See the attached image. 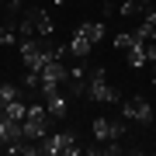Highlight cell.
Listing matches in <instances>:
<instances>
[{
    "label": "cell",
    "instance_id": "obj_1",
    "mask_svg": "<svg viewBox=\"0 0 156 156\" xmlns=\"http://www.w3.org/2000/svg\"><path fill=\"white\" fill-rule=\"evenodd\" d=\"M87 97L90 101H101V104H122V94H118V87L108 83L104 66H94L87 73Z\"/></svg>",
    "mask_w": 156,
    "mask_h": 156
},
{
    "label": "cell",
    "instance_id": "obj_2",
    "mask_svg": "<svg viewBox=\"0 0 156 156\" xmlns=\"http://www.w3.org/2000/svg\"><path fill=\"white\" fill-rule=\"evenodd\" d=\"M49 122H52V115L45 111V104H28V115H24V122H21L24 142H38V139H45Z\"/></svg>",
    "mask_w": 156,
    "mask_h": 156
},
{
    "label": "cell",
    "instance_id": "obj_3",
    "mask_svg": "<svg viewBox=\"0 0 156 156\" xmlns=\"http://www.w3.org/2000/svg\"><path fill=\"white\" fill-rule=\"evenodd\" d=\"M42 153H49V156H76V153H80V139H76L73 132H56V135H45Z\"/></svg>",
    "mask_w": 156,
    "mask_h": 156
},
{
    "label": "cell",
    "instance_id": "obj_4",
    "mask_svg": "<svg viewBox=\"0 0 156 156\" xmlns=\"http://www.w3.org/2000/svg\"><path fill=\"white\" fill-rule=\"evenodd\" d=\"M52 31H56V24H52V17L45 11H24L21 28H17L21 38H28V35H52Z\"/></svg>",
    "mask_w": 156,
    "mask_h": 156
},
{
    "label": "cell",
    "instance_id": "obj_5",
    "mask_svg": "<svg viewBox=\"0 0 156 156\" xmlns=\"http://www.w3.org/2000/svg\"><path fill=\"white\" fill-rule=\"evenodd\" d=\"M122 118L139 122V125H149V122H153V104H149L146 97H125V101H122Z\"/></svg>",
    "mask_w": 156,
    "mask_h": 156
},
{
    "label": "cell",
    "instance_id": "obj_6",
    "mask_svg": "<svg viewBox=\"0 0 156 156\" xmlns=\"http://www.w3.org/2000/svg\"><path fill=\"white\" fill-rule=\"evenodd\" d=\"M128 122L122 118H94V139L97 142H111V139H122Z\"/></svg>",
    "mask_w": 156,
    "mask_h": 156
},
{
    "label": "cell",
    "instance_id": "obj_7",
    "mask_svg": "<svg viewBox=\"0 0 156 156\" xmlns=\"http://www.w3.org/2000/svg\"><path fill=\"white\" fill-rule=\"evenodd\" d=\"M45 111H49L52 118H66L69 115V94H66V87L45 97Z\"/></svg>",
    "mask_w": 156,
    "mask_h": 156
},
{
    "label": "cell",
    "instance_id": "obj_8",
    "mask_svg": "<svg viewBox=\"0 0 156 156\" xmlns=\"http://www.w3.org/2000/svg\"><path fill=\"white\" fill-rule=\"evenodd\" d=\"M24 139V132H21V122H14V118H0V146H14V142H21Z\"/></svg>",
    "mask_w": 156,
    "mask_h": 156
},
{
    "label": "cell",
    "instance_id": "obj_9",
    "mask_svg": "<svg viewBox=\"0 0 156 156\" xmlns=\"http://www.w3.org/2000/svg\"><path fill=\"white\" fill-rule=\"evenodd\" d=\"M66 45H69V56H73V59H87V56H90V49H94V42H90L80 28L73 31V38H69Z\"/></svg>",
    "mask_w": 156,
    "mask_h": 156
},
{
    "label": "cell",
    "instance_id": "obj_10",
    "mask_svg": "<svg viewBox=\"0 0 156 156\" xmlns=\"http://www.w3.org/2000/svg\"><path fill=\"white\" fill-rule=\"evenodd\" d=\"M80 31H83L87 38L97 45V42H101V38L108 35V24H104V17H101V21H83V24H80Z\"/></svg>",
    "mask_w": 156,
    "mask_h": 156
},
{
    "label": "cell",
    "instance_id": "obj_11",
    "mask_svg": "<svg viewBox=\"0 0 156 156\" xmlns=\"http://www.w3.org/2000/svg\"><path fill=\"white\" fill-rule=\"evenodd\" d=\"M24 115H28V104H24V101H7L4 104V118H14V122H24Z\"/></svg>",
    "mask_w": 156,
    "mask_h": 156
},
{
    "label": "cell",
    "instance_id": "obj_12",
    "mask_svg": "<svg viewBox=\"0 0 156 156\" xmlns=\"http://www.w3.org/2000/svg\"><path fill=\"white\" fill-rule=\"evenodd\" d=\"M146 62H149V59H146V42H135L132 49H128V66L139 69V66H146Z\"/></svg>",
    "mask_w": 156,
    "mask_h": 156
},
{
    "label": "cell",
    "instance_id": "obj_13",
    "mask_svg": "<svg viewBox=\"0 0 156 156\" xmlns=\"http://www.w3.org/2000/svg\"><path fill=\"white\" fill-rule=\"evenodd\" d=\"M118 14H125V17H132V14H142V4H139V0H122Z\"/></svg>",
    "mask_w": 156,
    "mask_h": 156
},
{
    "label": "cell",
    "instance_id": "obj_14",
    "mask_svg": "<svg viewBox=\"0 0 156 156\" xmlns=\"http://www.w3.org/2000/svg\"><path fill=\"white\" fill-rule=\"evenodd\" d=\"M14 42H17V31L11 24H0V45H14Z\"/></svg>",
    "mask_w": 156,
    "mask_h": 156
},
{
    "label": "cell",
    "instance_id": "obj_15",
    "mask_svg": "<svg viewBox=\"0 0 156 156\" xmlns=\"http://www.w3.org/2000/svg\"><path fill=\"white\" fill-rule=\"evenodd\" d=\"M14 97H17V87H14V83H0V101H4V104L14 101Z\"/></svg>",
    "mask_w": 156,
    "mask_h": 156
},
{
    "label": "cell",
    "instance_id": "obj_16",
    "mask_svg": "<svg viewBox=\"0 0 156 156\" xmlns=\"http://www.w3.org/2000/svg\"><path fill=\"white\" fill-rule=\"evenodd\" d=\"M146 59L156 62V38H146Z\"/></svg>",
    "mask_w": 156,
    "mask_h": 156
},
{
    "label": "cell",
    "instance_id": "obj_17",
    "mask_svg": "<svg viewBox=\"0 0 156 156\" xmlns=\"http://www.w3.org/2000/svg\"><path fill=\"white\" fill-rule=\"evenodd\" d=\"M153 87H156V69H153Z\"/></svg>",
    "mask_w": 156,
    "mask_h": 156
},
{
    "label": "cell",
    "instance_id": "obj_18",
    "mask_svg": "<svg viewBox=\"0 0 156 156\" xmlns=\"http://www.w3.org/2000/svg\"><path fill=\"white\" fill-rule=\"evenodd\" d=\"M49 4H62V0H49Z\"/></svg>",
    "mask_w": 156,
    "mask_h": 156
},
{
    "label": "cell",
    "instance_id": "obj_19",
    "mask_svg": "<svg viewBox=\"0 0 156 156\" xmlns=\"http://www.w3.org/2000/svg\"><path fill=\"white\" fill-rule=\"evenodd\" d=\"M0 4H7V0H0Z\"/></svg>",
    "mask_w": 156,
    "mask_h": 156
}]
</instances>
